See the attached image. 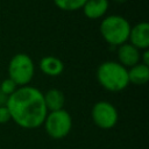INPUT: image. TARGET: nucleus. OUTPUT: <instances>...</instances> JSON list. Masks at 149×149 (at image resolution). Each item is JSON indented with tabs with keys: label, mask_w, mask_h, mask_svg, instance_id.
<instances>
[{
	"label": "nucleus",
	"mask_w": 149,
	"mask_h": 149,
	"mask_svg": "<svg viewBox=\"0 0 149 149\" xmlns=\"http://www.w3.org/2000/svg\"><path fill=\"white\" fill-rule=\"evenodd\" d=\"M5 105L9 111L10 120L23 129L42 127L48 114L43 92L30 85L19 87L12 95L7 97Z\"/></svg>",
	"instance_id": "f257e3e1"
},
{
	"label": "nucleus",
	"mask_w": 149,
	"mask_h": 149,
	"mask_svg": "<svg viewBox=\"0 0 149 149\" xmlns=\"http://www.w3.org/2000/svg\"><path fill=\"white\" fill-rule=\"evenodd\" d=\"M99 85L108 92H121L129 85L128 70L116 61H105L97 69Z\"/></svg>",
	"instance_id": "f03ea898"
},
{
	"label": "nucleus",
	"mask_w": 149,
	"mask_h": 149,
	"mask_svg": "<svg viewBox=\"0 0 149 149\" xmlns=\"http://www.w3.org/2000/svg\"><path fill=\"white\" fill-rule=\"evenodd\" d=\"M130 28L132 26L126 17L119 14H111L102 17L99 26V31L101 37L109 45L119 47L128 42Z\"/></svg>",
	"instance_id": "7ed1b4c3"
},
{
	"label": "nucleus",
	"mask_w": 149,
	"mask_h": 149,
	"mask_svg": "<svg viewBox=\"0 0 149 149\" xmlns=\"http://www.w3.org/2000/svg\"><path fill=\"white\" fill-rule=\"evenodd\" d=\"M7 72L8 78L14 80L19 87L27 86L34 78L35 63L29 55L24 52H19L10 58Z\"/></svg>",
	"instance_id": "20e7f679"
},
{
	"label": "nucleus",
	"mask_w": 149,
	"mask_h": 149,
	"mask_svg": "<svg viewBox=\"0 0 149 149\" xmlns=\"http://www.w3.org/2000/svg\"><path fill=\"white\" fill-rule=\"evenodd\" d=\"M72 116L65 109L48 112L43 127L47 135L54 140H62L69 135L72 129Z\"/></svg>",
	"instance_id": "39448f33"
},
{
	"label": "nucleus",
	"mask_w": 149,
	"mask_h": 149,
	"mask_svg": "<svg viewBox=\"0 0 149 149\" xmlns=\"http://www.w3.org/2000/svg\"><path fill=\"white\" fill-rule=\"evenodd\" d=\"M91 118L98 128L108 130L116 126L119 121V112L112 102L100 100L93 105L91 109Z\"/></svg>",
	"instance_id": "423d86ee"
},
{
	"label": "nucleus",
	"mask_w": 149,
	"mask_h": 149,
	"mask_svg": "<svg viewBox=\"0 0 149 149\" xmlns=\"http://www.w3.org/2000/svg\"><path fill=\"white\" fill-rule=\"evenodd\" d=\"M128 42L139 50H146L149 48V24L146 21L139 22L130 28Z\"/></svg>",
	"instance_id": "0eeeda50"
},
{
	"label": "nucleus",
	"mask_w": 149,
	"mask_h": 149,
	"mask_svg": "<svg viewBox=\"0 0 149 149\" xmlns=\"http://www.w3.org/2000/svg\"><path fill=\"white\" fill-rule=\"evenodd\" d=\"M116 58L121 65H123L126 69H129L137 63H140L141 58V50L132 45L129 42H126L119 47H116Z\"/></svg>",
	"instance_id": "6e6552de"
},
{
	"label": "nucleus",
	"mask_w": 149,
	"mask_h": 149,
	"mask_svg": "<svg viewBox=\"0 0 149 149\" xmlns=\"http://www.w3.org/2000/svg\"><path fill=\"white\" fill-rule=\"evenodd\" d=\"M109 8V0H86L81 10L90 20H98L106 16Z\"/></svg>",
	"instance_id": "1a4fd4ad"
},
{
	"label": "nucleus",
	"mask_w": 149,
	"mask_h": 149,
	"mask_svg": "<svg viewBox=\"0 0 149 149\" xmlns=\"http://www.w3.org/2000/svg\"><path fill=\"white\" fill-rule=\"evenodd\" d=\"M40 71L49 77H58L64 71V63L61 58L56 56H44L38 62Z\"/></svg>",
	"instance_id": "9d476101"
},
{
	"label": "nucleus",
	"mask_w": 149,
	"mask_h": 149,
	"mask_svg": "<svg viewBox=\"0 0 149 149\" xmlns=\"http://www.w3.org/2000/svg\"><path fill=\"white\" fill-rule=\"evenodd\" d=\"M43 98H44V104L48 112L64 109L65 94L59 88H55V87L49 88L45 93H43Z\"/></svg>",
	"instance_id": "9b49d317"
},
{
	"label": "nucleus",
	"mask_w": 149,
	"mask_h": 149,
	"mask_svg": "<svg viewBox=\"0 0 149 149\" xmlns=\"http://www.w3.org/2000/svg\"><path fill=\"white\" fill-rule=\"evenodd\" d=\"M128 70V79L129 84L134 85H143L149 80V66L142 63H137L136 65L127 69Z\"/></svg>",
	"instance_id": "f8f14e48"
},
{
	"label": "nucleus",
	"mask_w": 149,
	"mask_h": 149,
	"mask_svg": "<svg viewBox=\"0 0 149 149\" xmlns=\"http://www.w3.org/2000/svg\"><path fill=\"white\" fill-rule=\"evenodd\" d=\"M54 5L64 12H74L83 8L86 0H52Z\"/></svg>",
	"instance_id": "ddd939ff"
},
{
	"label": "nucleus",
	"mask_w": 149,
	"mask_h": 149,
	"mask_svg": "<svg viewBox=\"0 0 149 149\" xmlns=\"http://www.w3.org/2000/svg\"><path fill=\"white\" fill-rule=\"evenodd\" d=\"M17 88H19V86L10 78H6L0 83V93H2L5 97L12 95Z\"/></svg>",
	"instance_id": "4468645a"
},
{
	"label": "nucleus",
	"mask_w": 149,
	"mask_h": 149,
	"mask_svg": "<svg viewBox=\"0 0 149 149\" xmlns=\"http://www.w3.org/2000/svg\"><path fill=\"white\" fill-rule=\"evenodd\" d=\"M10 121V114L6 105H0V125H5Z\"/></svg>",
	"instance_id": "2eb2a0df"
},
{
	"label": "nucleus",
	"mask_w": 149,
	"mask_h": 149,
	"mask_svg": "<svg viewBox=\"0 0 149 149\" xmlns=\"http://www.w3.org/2000/svg\"><path fill=\"white\" fill-rule=\"evenodd\" d=\"M140 63H142V64L149 66V50H148V49L142 50V52H141V58H140Z\"/></svg>",
	"instance_id": "dca6fc26"
},
{
	"label": "nucleus",
	"mask_w": 149,
	"mask_h": 149,
	"mask_svg": "<svg viewBox=\"0 0 149 149\" xmlns=\"http://www.w3.org/2000/svg\"><path fill=\"white\" fill-rule=\"evenodd\" d=\"M113 2H115V3H125L127 0H112Z\"/></svg>",
	"instance_id": "f3484780"
}]
</instances>
